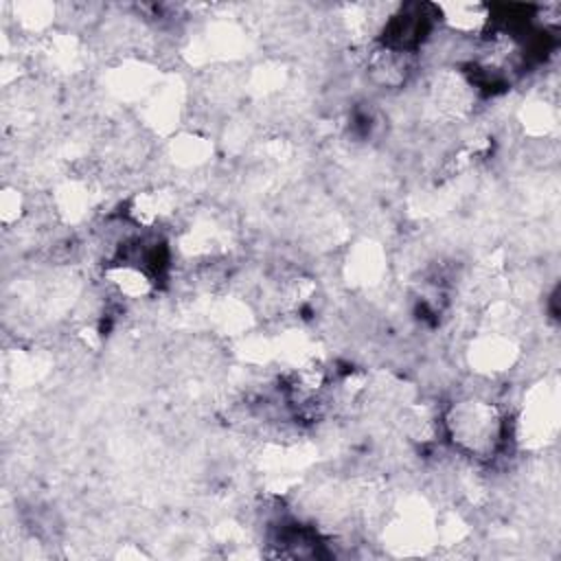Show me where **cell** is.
<instances>
[{"label":"cell","instance_id":"obj_1","mask_svg":"<svg viewBox=\"0 0 561 561\" xmlns=\"http://www.w3.org/2000/svg\"><path fill=\"white\" fill-rule=\"evenodd\" d=\"M440 423L449 440L462 454L478 460L495 458L506 438V416L502 408L484 397L454 401Z\"/></svg>","mask_w":561,"mask_h":561}]
</instances>
